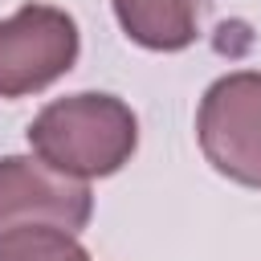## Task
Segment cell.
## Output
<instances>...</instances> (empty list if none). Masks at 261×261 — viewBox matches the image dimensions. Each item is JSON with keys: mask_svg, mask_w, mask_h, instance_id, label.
Instances as JSON below:
<instances>
[{"mask_svg": "<svg viewBox=\"0 0 261 261\" xmlns=\"http://www.w3.org/2000/svg\"><path fill=\"white\" fill-rule=\"evenodd\" d=\"M29 147L53 171L90 184L130 163L139 147V118L122 98L82 90L41 106L29 122Z\"/></svg>", "mask_w": 261, "mask_h": 261, "instance_id": "cell-1", "label": "cell"}, {"mask_svg": "<svg viewBox=\"0 0 261 261\" xmlns=\"http://www.w3.org/2000/svg\"><path fill=\"white\" fill-rule=\"evenodd\" d=\"M204 159L232 184L261 188V69L216 77L196 110Z\"/></svg>", "mask_w": 261, "mask_h": 261, "instance_id": "cell-2", "label": "cell"}, {"mask_svg": "<svg viewBox=\"0 0 261 261\" xmlns=\"http://www.w3.org/2000/svg\"><path fill=\"white\" fill-rule=\"evenodd\" d=\"M82 33L65 8L24 4L0 20V98H24L57 77H65L77 61Z\"/></svg>", "mask_w": 261, "mask_h": 261, "instance_id": "cell-3", "label": "cell"}, {"mask_svg": "<svg viewBox=\"0 0 261 261\" xmlns=\"http://www.w3.org/2000/svg\"><path fill=\"white\" fill-rule=\"evenodd\" d=\"M90 216L94 196L86 179L53 171L37 155L0 159V232L24 224H57L65 232H82Z\"/></svg>", "mask_w": 261, "mask_h": 261, "instance_id": "cell-4", "label": "cell"}, {"mask_svg": "<svg viewBox=\"0 0 261 261\" xmlns=\"http://www.w3.org/2000/svg\"><path fill=\"white\" fill-rule=\"evenodd\" d=\"M122 33L155 53H175L196 41L200 0H110Z\"/></svg>", "mask_w": 261, "mask_h": 261, "instance_id": "cell-5", "label": "cell"}, {"mask_svg": "<svg viewBox=\"0 0 261 261\" xmlns=\"http://www.w3.org/2000/svg\"><path fill=\"white\" fill-rule=\"evenodd\" d=\"M0 261H90L77 232L57 224H24L0 232Z\"/></svg>", "mask_w": 261, "mask_h": 261, "instance_id": "cell-6", "label": "cell"}]
</instances>
